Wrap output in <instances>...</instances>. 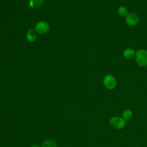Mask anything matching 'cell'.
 <instances>
[{"instance_id":"obj_3","label":"cell","mask_w":147,"mask_h":147,"mask_svg":"<svg viewBox=\"0 0 147 147\" xmlns=\"http://www.w3.org/2000/svg\"><path fill=\"white\" fill-rule=\"evenodd\" d=\"M103 83L106 88L111 90L115 88L117 86V80L114 75L107 74L104 76Z\"/></svg>"},{"instance_id":"obj_11","label":"cell","mask_w":147,"mask_h":147,"mask_svg":"<svg viewBox=\"0 0 147 147\" xmlns=\"http://www.w3.org/2000/svg\"><path fill=\"white\" fill-rule=\"evenodd\" d=\"M41 147H57V144L54 140L47 139L42 143Z\"/></svg>"},{"instance_id":"obj_2","label":"cell","mask_w":147,"mask_h":147,"mask_svg":"<svg viewBox=\"0 0 147 147\" xmlns=\"http://www.w3.org/2000/svg\"><path fill=\"white\" fill-rule=\"evenodd\" d=\"M109 123L110 126L116 129H122L126 126V121L122 118L118 116H115L110 119Z\"/></svg>"},{"instance_id":"obj_5","label":"cell","mask_w":147,"mask_h":147,"mask_svg":"<svg viewBox=\"0 0 147 147\" xmlns=\"http://www.w3.org/2000/svg\"><path fill=\"white\" fill-rule=\"evenodd\" d=\"M125 21L129 26H136L140 22V17L136 13H130L125 17Z\"/></svg>"},{"instance_id":"obj_4","label":"cell","mask_w":147,"mask_h":147,"mask_svg":"<svg viewBox=\"0 0 147 147\" xmlns=\"http://www.w3.org/2000/svg\"><path fill=\"white\" fill-rule=\"evenodd\" d=\"M36 32L40 34H44L49 30V25L45 21L38 22L34 27Z\"/></svg>"},{"instance_id":"obj_7","label":"cell","mask_w":147,"mask_h":147,"mask_svg":"<svg viewBox=\"0 0 147 147\" xmlns=\"http://www.w3.org/2000/svg\"><path fill=\"white\" fill-rule=\"evenodd\" d=\"M136 51L131 48H127L125 49L123 52V55L125 58L127 59H130L135 56Z\"/></svg>"},{"instance_id":"obj_8","label":"cell","mask_w":147,"mask_h":147,"mask_svg":"<svg viewBox=\"0 0 147 147\" xmlns=\"http://www.w3.org/2000/svg\"><path fill=\"white\" fill-rule=\"evenodd\" d=\"M117 13L118 14L122 17H125L128 14H129V11L127 8L125 6H120L118 7V10H117Z\"/></svg>"},{"instance_id":"obj_12","label":"cell","mask_w":147,"mask_h":147,"mask_svg":"<svg viewBox=\"0 0 147 147\" xmlns=\"http://www.w3.org/2000/svg\"><path fill=\"white\" fill-rule=\"evenodd\" d=\"M31 147H41V146H38L37 145H32Z\"/></svg>"},{"instance_id":"obj_9","label":"cell","mask_w":147,"mask_h":147,"mask_svg":"<svg viewBox=\"0 0 147 147\" xmlns=\"http://www.w3.org/2000/svg\"><path fill=\"white\" fill-rule=\"evenodd\" d=\"M29 4L32 8H38L44 4V0H30Z\"/></svg>"},{"instance_id":"obj_10","label":"cell","mask_w":147,"mask_h":147,"mask_svg":"<svg viewBox=\"0 0 147 147\" xmlns=\"http://www.w3.org/2000/svg\"><path fill=\"white\" fill-rule=\"evenodd\" d=\"M133 111L130 109H126L123 111L122 116L125 121H127L133 117Z\"/></svg>"},{"instance_id":"obj_1","label":"cell","mask_w":147,"mask_h":147,"mask_svg":"<svg viewBox=\"0 0 147 147\" xmlns=\"http://www.w3.org/2000/svg\"><path fill=\"white\" fill-rule=\"evenodd\" d=\"M135 60L139 67H146L147 65V51L144 49L137 51L135 54Z\"/></svg>"},{"instance_id":"obj_6","label":"cell","mask_w":147,"mask_h":147,"mask_svg":"<svg viewBox=\"0 0 147 147\" xmlns=\"http://www.w3.org/2000/svg\"><path fill=\"white\" fill-rule=\"evenodd\" d=\"M37 33L33 28H30L28 30L26 34V39L29 42H34L37 37Z\"/></svg>"}]
</instances>
